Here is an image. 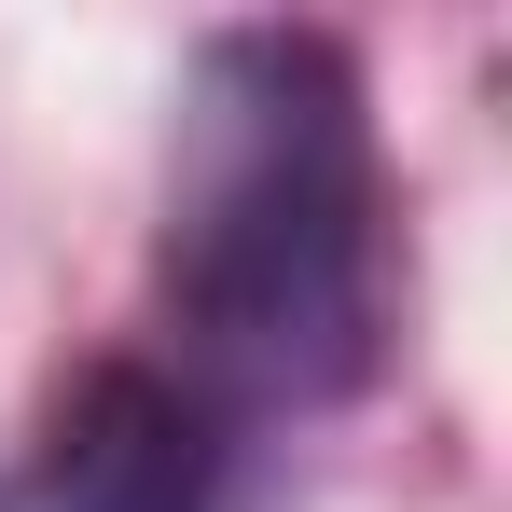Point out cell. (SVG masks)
I'll use <instances>...</instances> for the list:
<instances>
[{
	"mask_svg": "<svg viewBox=\"0 0 512 512\" xmlns=\"http://www.w3.org/2000/svg\"><path fill=\"white\" fill-rule=\"evenodd\" d=\"M0 512H208V402L167 360H84L14 443Z\"/></svg>",
	"mask_w": 512,
	"mask_h": 512,
	"instance_id": "cell-2",
	"label": "cell"
},
{
	"mask_svg": "<svg viewBox=\"0 0 512 512\" xmlns=\"http://www.w3.org/2000/svg\"><path fill=\"white\" fill-rule=\"evenodd\" d=\"M167 333L194 402H333L374 360V125L319 28H222L180 84Z\"/></svg>",
	"mask_w": 512,
	"mask_h": 512,
	"instance_id": "cell-1",
	"label": "cell"
}]
</instances>
